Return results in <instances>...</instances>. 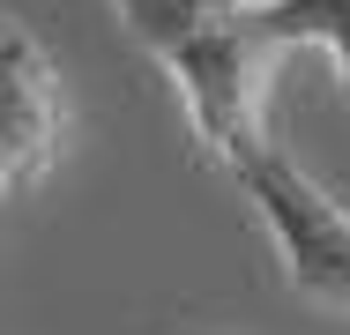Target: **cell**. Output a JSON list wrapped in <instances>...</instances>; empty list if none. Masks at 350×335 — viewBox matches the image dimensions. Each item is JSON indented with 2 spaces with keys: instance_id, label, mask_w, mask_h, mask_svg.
I'll use <instances>...</instances> for the list:
<instances>
[{
  "instance_id": "6da1fadb",
  "label": "cell",
  "mask_w": 350,
  "mask_h": 335,
  "mask_svg": "<svg viewBox=\"0 0 350 335\" xmlns=\"http://www.w3.org/2000/svg\"><path fill=\"white\" fill-rule=\"evenodd\" d=\"M276 53L283 45H269L254 30V8H246L231 30H216L202 45H187L179 60H164V75H172L194 134L209 142V157L231 164V172L269 149V67H276Z\"/></svg>"
},
{
  "instance_id": "7a4b0ae2",
  "label": "cell",
  "mask_w": 350,
  "mask_h": 335,
  "mask_svg": "<svg viewBox=\"0 0 350 335\" xmlns=\"http://www.w3.org/2000/svg\"><path fill=\"white\" fill-rule=\"evenodd\" d=\"M231 179L246 187L254 216L269 224L283 283H291L298 298L328 306V313H350V209L328 201V187H313L276 142H269L254 164H239Z\"/></svg>"
},
{
  "instance_id": "3957f363",
  "label": "cell",
  "mask_w": 350,
  "mask_h": 335,
  "mask_svg": "<svg viewBox=\"0 0 350 335\" xmlns=\"http://www.w3.org/2000/svg\"><path fill=\"white\" fill-rule=\"evenodd\" d=\"M68 149V90L30 23H8V105H0V187L30 194Z\"/></svg>"
},
{
  "instance_id": "277c9868",
  "label": "cell",
  "mask_w": 350,
  "mask_h": 335,
  "mask_svg": "<svg viewBox=\"0 0 350 335\" xmlns=\"http://www.w3.org/2000/svg\"><path fill=\"white\" fill-rule=\"evenodd\" d=\"M120 23H127V38H135L149 60H179L187 45H202V38H216V30H231L254 0H105Z\"/></svg>"
},
{
  "instance_id": "5b68a950",
  "label": "cell",
  "mask_w": 350,
  "mask_h": 335,
  "mask_svg": "<svg viewBox=\"0 0 350 335\" xmlns=\"http://www.w3.org/2000/svg\"><path fill=\"white\" fill-rule=\"evenodd\" d=\"M254 30L269 45H321L350 97V0H254Z\"/></svg>"
}]
</instances>
